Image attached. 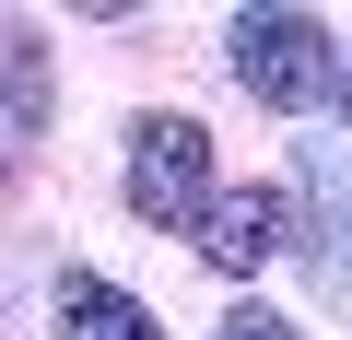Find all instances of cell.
I'll return each instance as SVG.
<instances>
[{"label": "cell", "mask_w": 352, "mask_h": 340, "mask_svg": "<svg viewBox=\"0 0 352 340\" xmlns=\"http://www.w3.org/2000/svg\"><path fill=\"white\" fill-rule=\"evenodd\" d=\"M282 235H294L282 188H223V200L200 212V258H212V270H258V258H282Z\"/></svg>", "instance_id": "obj_3"}, {"label": "cell", "mask_w": 352, "mask_h": 340, "mask_svg": "<svg viewBox=\"0 0 352 340\" xmlns=\"http://www.w3.org/2000/svg\"><path fill=\"white\" fill-rule=\"evenodd\" d=\"M235 82L258 106H317L329 94V24L317 12H235Z\"/></svg>", "instance_id": "obj_1"}, {"label": "cell", "mask_w": 352, "mask_h": 340, "mask_svg": "<svg viewBox=\"0 0 352 340\" xmlns=\"http://www.w3.org/2000/svg\"><path fill=\"white\" fill-rule=\"evenodd\" d=\"M329 94H340V106H352V59H329Z\"/></svg>", "instance_id": "obj_6"}, {"label": "cell", "mask_w": 352, "mask_h": 340, "mask_svg": "<svg viewBox=\"0 0 352 340\" xmlns=\"http://www.w3.org/2000/svg\"><path fill=\"white\" fill-rule=\"evenodd\" d=\"M129 212L141 223H200L212 212V141L188 117H141L129 129Z\"/></svg>", "instance_id": "obj_2"}, {"label": "cell", "mask_w": 352, "mask_h": 340, "mask_svg": "<svg viewBox=\"0 0 352 340\" xmlns=\"http://www.w3.org/2000/svg\"><path fill=\"white\" fill-rule=\"evenodd\" d=\"M59 328H71V340H164V328H153V305H129V293H118V282H94V270H71V282H59Z\"/></svg>", "instance_id": "obj_4"}, {"label": "cell", "mask_w": 352, "mask_h": 340, "mask_svg": "<svg viewBox=\"0 0 352 340\" xmlns=\"http://www.w3.org/2000/svg\"><path fill=\"white\" fill-rule=\"evenodd\" d=\"M212 340H294V328H282V317H223Z\"/></svg>", "instance_id": "obj_5"}]
</instances>
